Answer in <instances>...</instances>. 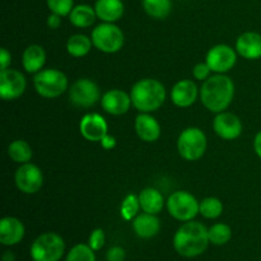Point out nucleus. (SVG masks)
<instances>
[{
  "instance_id": "39448f33",
  "label": "nucleus",
  "mask_w": 261,
  "mask_h": 261,
  "mask_svg": "<svg viewBox=\"0 0 261 261\" xmlns=\"http://www.w3.org/2000/svg\"><path fill=\"white\" fill-rule=\"evenodd\" d=\"M35 89L41 97L56 98L68 89V78L58 69H45L38 71L33 78Z\"/></svg>"
},
{
  "instance_id": "393cba45",
  "label": "nucleus",
  "mask_w": 261,
  "mask_h": 261,
  "mask_svg": "<svg viewBox=\"0 0 261 261\" xmlns=\"http://www.w3.org/2000/svg\"><path fill=\"white\" fill-rule=\"evenodd\" d=\"M92 38L87 37L86 35H73L69 37L68 42H66V51L69 55L74 56V58H83L87 54L91 51Z\"/></svg>"
},
{
  "instance_id": "4468645a",
  "label": "nucleus",
  "mask_w": 261,
  "mask_h": 261,
  "mask_svg": "<svg viewBox=\"0 0 261 261\" xmlns=\"http://www.w3.org/2000/svg\"><path fill=\"white\" fill-rule=\"evenodd\" d=\"M213 129L219 138L224 140H234L241 135L242 122L234 114L219 112L213 121Z\"/></svg>"
},
{
  "instance_id": "5701e85b",
  "label": "nucleus",
  "mask_w": 261,
  "mask_h": 261,
  "mask_svg": "<svg viewBox=\"0 0 261 261\" xmlns=\"http://www.w3.org/2000/svg\"><path fill=\"white\" fill-rule=\"evenodd\" d=\"M138 196H139L140 208L145 213L158 214L163 209V205H165L163 195L157 189L147 188L140 191V194Z\"/></svg>"
},
{
  "instance_id": "423d86ee",
  "label": "nucleus",
  "mask_w": 261,
  "mask_h": 261,
  "mask_svg": "<svg viewBox=\"0 0 261 261\" xmlns=\"http://www.w3.org/2000/svg\"><path fill=\"white\" fill-rule=\"evenodd\" d=\"M177 149L184 160H200L206 150V137L203 130L195 126L184 130L177 139Z\"/></svg>"
},
{
  "instance_id": "c756f323",
  "label": "nucleus",
  "mask_w": 261,
  "mask_h": 261,
  "mask_svg": "<svg viewBox=\"0 0 261 261\" xmlns=\"http://www.w3.org/2000/svg\"><path fill=\"white\" fill-rule=\"evenodd\" d=\"M65 261H96V255L89 245L78 244L71 247Z\"/></svg>"
},
{
  "instance_id": "aec40b11",
  "label": "nucleus",
  "mask_w": 261,
  "mask_h": 261,
  "mask_svg": "<svg viewBox=\"0 0 261 261\" xmlns=\"http://www.w3.org/2000/svg\"><path fill=\"white\" fill-rule=\"evenodd\" d=\"M133 229L140 239H152L161 229V221L157 214L142 213L133 219Z\"/></svg>"
},
{
  "instance_id": "0eeeda50",
  "label": "nucleus",
  "mask_w": 261,
  "mask_h": 261,
  "mask_svg": "<svg viewBox=\"0 0 261 261\" xmlns=\"http://www.w3.org/2000/svg\"><path fill=\"white\" fill-rule=\"evenodd\" d=\"M92 42L94 47L105 54H115L124 46V33L114 23H102L92 31Z\"/></svg>"
},
{
  "instance_id": "ddd939ff",
  "label": "nucleus",
  "mask_w": 261,
  "mask_h": 261,
  "mask_svg": "<svg viewBox=\"0 0 261 261\" xmlns=\"http://www.w3.org/2000/svg\"><path fill=\"white\" fill-rule=\"evenodd\" d=\"M79 130L84 139L89 142H101L109 133V125L99 114H87L81 120Z\"/></svg>"
},
{
  "instance_id": "b1692460",
  "label": "nucleus",
  "mask_w": 261,
  "mask_h": 261,
  "mask_svg": "<svg viewBox=\"0 0 261 261\" xmlns=\"http://www.w3.org/2000/svg\"><path fill=\"white\" fill-rule=\"evenodd\" d=\"M97 14L94 8H92L91 5L82 4L76 5L73 8L71 13L69 14V20L73 25L78 28H88L96 20Z\"/></svg>"
},
{
  "instance_id": "a878e982",
  "label": "nucleus",
  "mask_w": 261,
  "mask_h": 261,
  "mask_svg": "<svg viewBox=\"0 0 261 261\" xmlns=\"http://www.w3.org/2000/svg\"><path fill=\"white\" fill-rule=\"evenodd\" d=\"M142 3L145 13L154 19H165L172 9L171 0H142Z\"/></svg>"
},
{
  "instance_id": "f3484780",
  "label": "nucleus",
  "mask_w": 261,
  "mask_h": 261,
  "mask_svg": "<svg viewBox=\"0 0 261 261\" xmlns=\"http://www.w3.org/2000/svg\"><path fill=\"white\" fill-rule=\"evenodd\" d=\"M200 94L198 87L190 79H182L173 86L171 91V99L177 107H190L195 103L196 98Z\"/></svg>"
},
{
  "instance_id": "bb28decb",
  "label": "nucleus",
  "mask_w": 261,
  "mask_h": 261,
  "mask_svg": "<svg viewBox=\"0 0 261 261\" xmlns=\"http://www.w3.org/2000/svg\"><path fill=\"white\" fill-rule=\"evenodd\" d=\"M8 154L14 162L23 165L30 162L33 153L32 148L25 140H14L8 147Z\"/></svg>"
},
{
  "instance_id": "6e6552de",
  "label": "nucleus",
  "mask_w": 261,
  "mask_h": 261,
  "mask_svg": "<svg viewBox=\"0 0 261 261\" xmlns=\"http://www.w3.org/2000/svg\"><path fill=\"white\" fill-rule=\"evenodd\" d=\"M199 203L193 194L188 191H176L167 200V209L171 217L181 222L193 221L199 213Z\"/></svg>"
},
{
  "instance_id": "dca6fc26",
  "label": "nucleus",
  "mask_w": 261,
  "mask_h": 261,
  "mask_svg": "<svg viewBox=\"0 0 261 261\" xmlns=\"http://www.w3.org/2000/svg\"><path fill=\"white\" fill-rule=\"evenodd\" d=\"M24 234V224L15 217H5L0 221V242L4 246H14L19 244Z\"/></svg>"
},
{
  "instance_id": "4c0bfd02",
  "label": "nucleus",
  "mask_w": 261,
  "mask_h": 261,
  "mask_svg": "<svg viewBox=\"0 0 261 261\" xmlns=\"http://www.w3.org/2000/svg\"><path fill=\"white\" fill-rule=\"evenodd\" d=\"M101 143H102V147H103L105 149H112V148L116 145V140H115V138L110 137L109 134H107L106 137L101 140Z\"/></svg>"
},
{
  "instance_id": "4be33fe9",
  "label": "nucleus",
  "mask_w": 261,
  "mask_h": 261,
  "mask_svg": "<svg viewBox=\"0 0 261 261\" xmlns=\"http://www.w3.org/2000/svg\"><path fill=\"white\" fill-rule=\"evenodd\" d=\"M23 68L27 73L37 74L46 63V53L42 46L31 45L24 50L22 56Z\"/></svg>"
},
{
  "instance_id": "ea45409f",
  "label": "nucleus",
  "mask_w": 261,
  "mask_h": 261,
  "mask_svg": "<svg viewBox=\"0 0 261 261\" xmlns=\"http://www.w3.org/2000/svg\"><path fill=\"white\" fill-rule=\"evenodd\" d=\"M3 261H14V255H13V252H5L4 256H3Z\"/></svg>"
},
{
  "instance_id": "a211bd4d",
  "label": "nucleus",
  "mask_w": 261,
  "mask_h": 261,
  "mask_svg": "<svg viewBox=\"0 0 261 261\" xmlns=\"http://www.w3.org/2000/svg\"><path fill=\"white\" fill-rule=\"evenodd\" d=\"M135 132L143 142L152 143L160 139L161 125L152 115L142 112L135 119Z\"/></svg>"
},
{
  "instance_id": "20e7f679",
  "label": "nucleus",
  "mask_w": 261,
  "mask_h": 261,
  "mask_svg": "<svg viewBox=\"0 0 261 261\" xmlns=\"http://www.w3.org/2000/svg\"><path fill=\"white\" fill-rule=\"evenodd\" d=\"M30 252L33 261H60L65 252V241L55 232H46L33 241Z\"/></svg>"
},
{
  "instance_id": "cd10ccee",
  "label": "nucleus",
  "mask_w": 261,
  "mask_h": 261,
  "mask_svg": "<svg viewBox=\"0 0 261 261\" xmlns=\"http://www.w3.org/2000/svg\"><path fill=\"white\" fill-rule=\"evenodd\" d=\"M209 241L216 246H223L232 239V229L228 224L216 223L208 228Z\"/></svg>"
},
{
  "instance_id": "2f4dec72",
  "label": "nucleus",
  "mask_w": 261,
  "mask_h": 261,
  "mask_svg": "<svg viewBox=\"0 0 261 261\" xmlns=\"http://www.w3.org/2000/svg\"><path fill=\"white\" fill-rule=\"evenodd\" d=\"M46 2H47V7L51 13H55L60 17L69 15L74 8V0H46Z\"/></svg>"
},
{
  "instance_id": "473e14b6",
  "label": "nucleus",
  "mask_w": 261,
  "mask_h": 261,
  "mask_svg": "<svg viewBox=\"0 0 261 261\" xmlns=\"http://www.w3.org/2000/svg\"><path fill=\"white\" fill-rule=\"evenodd\" d=\"M105 242H106V234H105V231L102 228H96L89 234L88 245L93 251L101 250L105 246Z\"/></svg>"
},
{
  "instance_id": "1a4fd4ad",
  "label": "nucleus",
  "mask_w": 261,
  "mask_h": 261,
  "mask_svg": "<svg viewBox=\"0 0 261 261\" xmlns=\"http://www.w3.org/2000/svg\"><path fill=\"white\" fill-rule=\"evenodd\" d=\"M99 98H101L99 87L88 78L78 79L69 91V101L75 107L88 109L94 106Z\"/></svg>"
},
{
  "instance_id": "f03ea898",
  "label": "nucleus",
  "mask_w": 261,
  "mask_h": 261,
  "mask_svg": "<svg viewBox=\"0 0 261 261\" xmlns=\"http://www.w3.org/2000/svg\"><path fill=\"white\" fill-rule=\"evenodd\" d=\"M201 103L211 112H223L234 96V84L228 75L217 74L204 81L200 88Z\"/></svg>"
},
{
  "instance_id": "412c9836",
  "label": "nucleus",
  "mask_w": 261,
  "mask_h": 261,
  "mask_svg": "<svg viewBox=\"0 0 261 261\" xmlns=\"http://www.w3.org/2000/svg\"><path fill=\"white\" fill-rule=\"evenodd\" d=\"M94 10L97 18L103 22L114 23L124 14V4L121 0H97Z\"/></svg>"
},
{
  "instance_id": "9b49d317",
  "label": "nucleus",
  "mask_w": 261,
  "mask_h": 261,
  "mask_svg": "<svg viewBox=\"0 0 261 261\" xmlns=\"http://www.w3.org/2000/svg\"><path fill=\"white\" fill-rule=\"evenodd\" d=\"M27 81L20 71L5 69L0 73V97L4 101L17 99L24 93Z\"/></svg>"
},
{
  "instance_id": "7ed1b4c3",
  "label": "nucleus",
  "mask_w": 261,
  "mask_h": 261,
  "mask_svg": "<svg viewBox=\"0 0 261 261\" xmlns=\"http://www.w3.org/2000/svg\"><path fill=\"white\" fill-rule=\"evenodd\" d=\"M133 106L139 112L155 111L160 109L166 99L165 86L157 79H140L133 86L130 91Z\"/></svg>"
},
{
  "instance_id": "e433bc0d",
  "label": "nucleus",
  "mask_w": 261,
  "mask_h": 261,
  "mask_svg": "<svg viewBox=\"0 0 261 261\" xmlns=\"http://www.w3.org/2000/svg\"><path fill=\"white\" fill-rule=\"evenodd\" d=\"M61 24V17L60 15L55 14V13H51L47 18V25L51 30H56V28L60 27Z\"/></svg>"
},
{
  "instance_id": "7c9ffc66",
  "label": "nucleus",
  "mask_w": 261,
  "mask_h": 261,
  "mask_svg": "<svg viewBox=\"0 0 261 261\" xmlns=\"http://www.w3.org/2000/svg\"><path fill=\"white\" fill-rule=\"evenodd\" d=\"M140 209V201L139 196L134 195V194H129L126 198L124 199L121 204V216L122 218L126 221H132L133 218L138 216V212Z\"/></svg>"
},
{
  "instance_id": "f8f14e48",
  "label": "nucleus",
  "mask_w": 261,
  "mask_h": 261,
  "mask_svg": "<svg viewBox=\"0 0 261 261\" xmlns=\"http://www.w3.org/2000/svg\"><path fill=\"white\" fill-rule=\"evenodd\" d=\"M237 61V54L234 48L228 45H216L206 54V61L212 71L224 74L231 70Z\"/></svg>"
},
{
  "instance_id": "6ab92c4d",
  "label": "nucleus",
  "mask_w": 261,
  "mask_h": 261,
  "mask_svg": "<svg viewBox=\"0 0 261 261\" xmlns=\"http://www.w3.org/2000/svg\"><path fill=\"white\" fill-rule=\"evenodd\" d=\"M236 51L247 60L261 58V35L257 32H245L237 38Z\"/></svg>"
},
{
  "instance_id": "58836bf2",
  "label": "nucleus",
  "mask_w": 261,
  "mask_h": 261,
  "mask_svg": "<svg viewBox=\"0 0 261 261\" xmlns=\"http://www.w3.org/2000/svg\"><path fill=\"white\" fill-rule=\"evenodd\" d=\"M254 149L255 153L257 154V157L261 158V130L256 134L254 139Z\"/></svg>"
},
{
  "instance_id": "f704fd0d",
  "label": "nucleus",
  "mask_w": 261,
  "mask_h": 261,
  "mask_svg": "<svg viewBox=\"0 0 261 261\" xmlns=\"http://www.w3.org/2000/svg\"><path fill=\"white\" fill-rule=\"evenodd\" d=\"M125 257H126V252L120 246L111 247L106 254L107 261H124Z\"/></svg>"
},
{
  "instance_id": "c9c22d12",
  "label": "nucleus",
  "mask_w": 261,
  "mask_h": 261,
  "mask_svg": "<svg viewBox=\"0 0 261 261\" xmlns=\"http://www.w3.org/2000/svg\"><path fill=\"white\" fill-rule=\"evenodd\" d=\"M10 61H12V55H10V53L7 48L3 47L2 50H0V64H2V70L8 69V66L10 65Z\"/></svg>"
},
{
  "instance_id": "2eb2a0df",
  "label": "nucleus",
  "mask_w": 261,
  "mask_h": 261,
  "mask_svg": "<svg viewBox=\"0 0 261 261\" xmlns=\"http://www.w3.org/2000/svg\"><path fill=\"white\" fill-rule=\"evenodd\" d=\"M101 103L102 109L107 114L120 116V115H124L129 111L133 102L132 97L126 92L120 91V89H111V91H107L102 96Z\"/></svg>"
},
{
  "instance_id": "9d476101",
  "label": "nucleus",
  "mask_w": 261,
  "mask_h": 261,
  "mask_svg": "<svg viewBox=\"0 0 261 261\" xmlns=\"http://www.w3.org/2000/svg\"><path fill=\"white\" fill-rule=\"evenodd\" d=\"M15 186L23 194H36L43 185L42 171L33 163H23L14 176Z\"/></svg>"
},
{
  "instance_id": "72a5a7b5",
  "label": "nucleus",
  "mask_w": 261,
  "mask_h": 261,
  "mask_svg": "<svg viewBox=\"0 0 261 261\" xmlns=\"http://www.w3.org/2000/svg\"><path fill=\"white\" fill-rule=\"evenodd\" d=\"M212 69L209 68V65L206 63H199L194 66L193 74L195 76V79L198 81H206L209 78V74H211Z\"/></svg>"
},
{
  "instance_id": "c85d7f7f",
  "label": "nucleus",
  "mask_w": 261,
  "mask_h": 261,
  "mask_svg": "<svg viewBox=\"0 0 261 261\" xmlns=\"http://www.w3.org/2000/svg\"><path fill=\"white\" fill-rule=\"evenodd\" d=\"M199 213L208 219H216L223 213V204L218 198H205L200 201Z\"/></svg>"
},
{
  "instance_id": "f257e3e1",
  "label": "nucleus",
  "mask_w": 261,
  "mask_h": 261,
  "mask_svg": "<svg viewBox=\"0 0 261 261\" xmlns=\"http://www.w3.org/2000/svg\"><path fill=\"white\" fill-rule=\"evenodd\" d=\"M209 244L208 228L200 222H185L173 236V247L184 257H196L206 251Z\"/></svg>"
}]
</instances>
